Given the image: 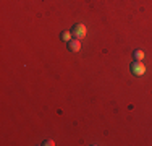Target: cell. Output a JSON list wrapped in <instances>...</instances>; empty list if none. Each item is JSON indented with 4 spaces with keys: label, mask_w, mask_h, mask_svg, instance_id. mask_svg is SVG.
<instances>
[{
    "label": "cell",
    "mask_w": 152,
    "mask_h": 146,
    "mask_svg": "<svg viewBox=\"0 0 152 146\" xmlns=\"http://www.w3.org/2000/svg\"><path fill=\"white\" fill-rule=\"evenodd\" d=\"M131 73L134 76H142L146 73V65L142 63V60H134L131 63Z\"/></svg>",
    "instance_id": "6da1fadb"
},
{
    "label": "cell",
    "mask_w": 152,
    "mask_h": 146,
    "mask_svg": "<svg viewBox=\"0 0 152 146\" xmlns=\"http://www.w3.org/2000/svg\"><path fill=\"white\" fill-rule=\"evenodd\" d=\"M86 26L84 24H81V23H78V24H75L73 29H71V34L75 36V39H83L86 36Z\"/></svg>",
    "instance_id": "7a4b0ae2"
},
{
    "label": "cell",
    "mask_w": 152,
    "mask_h": 146,
    "mask_svg": "<svg viewBox=\"0 0 152 146\" xmlns=\"http://www.w3.org/2000/svg\"><path fill=\"white\" fill-rule=\"evenodd\" d=\"M68 50H70V52H79V50H81V42H79V39H71V41H68Z\"/></svg>",
    "instance_id": "3957f363"
},
{
    "label": "cell",
    "mask_w": 152,
    "mask_h": 146,
    "mask_svg": "<svg viewBox=\"0 0 152 146\" xmlns=\"http://www.w3.org/2000/svg\"><path fill=\"white\" fill-rule=\"evenodd\" d=\"M42 145H44V146H53L55 143H53L52 140H45V141H44V143H42Z\"/></svg>",
    "instance_id": "8992f818"
},
{
    "label": "cell",
    "mask_w": 152,
    "mask_h": 146,
    "mask_svg": "<svg viewBox=\"0 0 152 146\" xmlns=\"http://www.w3.org/2000/svg\"><path fill=\"white\" fill-rule=\"evenodd\" d=\"M133 55H134V60H142V58H144V52L137 49V50H134V52H133Z\"/></svg>",
    "instance_id": "5b68a950"
},
{
    "label": "cell",
    "mask_w": 152,
    "mask_h": 146,
    "mask_svg": "<svg viewBox=\"0 0 152 146\" xmlns=\"http://www.w3.org/2000/svg\"><path fill=\"white\" fill-rule=\"evenodd\" d=\"M71 36H73V34H71V31H63L60 38L63 39V41H66V42H68V41H71Z\"/></svg>",
    "instance_id": "277c9868"
}]
</instances>
